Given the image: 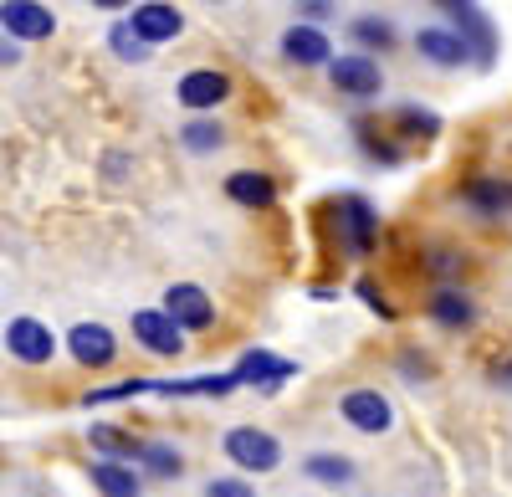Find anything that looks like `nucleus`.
I'll return each instance as SVG.
<instances>
[{"instance_id":"obj_4","label":"nucleus","mask_w":512,"mask_h":497,"mask_svg":"<svg viewBox=\"0 0 512 497\" xmlns=\"http://www.w3.org/2000/svg\"><path fill=\"white\" fill-rule=\"evenodd\" d=\"M338 416H344L354 431H364V436H379V431L395 426V405L384 400L379 390H349L344 400H338Z\"/></svg>"},{"instance_id":"obj_1","label":"nucleus","mask_w":512,"mask_h":497,"mask_svg":"<svg viewBox=\"0 0 512 497\" xmlns=\"http://www.w3.org/2000/svg\"><path fill=\"white\" fill-rule=\"evenodd\" d=\"M226 457L241 467V472H277L282 467V446H277V436L272 431H256V426H231L226 431Z\"/></svg>"},{"instance_id":"obj_25","label":"nucleus","mask_w":512,"mask_h":497,"mask_svg":"<svg viewBox=\"0 0 512 497\" xmlns=\"http://www.w3.org/2000/svg\"><path fill=\"white\" fill-rule=\"evenodd\" d=\"M349 31H354V41H364V47H395V26L379 21V16H359Z\"/></svg>"},{"instance_id":"obj_23","label":"nucleus","mask_w":512,"mask_h":497,"mask_svg":"<svg viewBox=\"0 0 512 497\" xmlns=\"http://www.w3.org/2000/svg\"><path fill=\"white\" fill-rule=\"evenodd\" d=\"M461 195L472 200L482 216H502L507 205H512V190H507V185H497V180H472V185H466Z\"/></svg>"},{"instance_id":"obj_20","label":"nucleus","mask_w":512,"mask_h":497,"mask_svg":"<svg viewBox=\"0 0 512 497\" xmlns=\"http://www.w3.org/2000/svg\"><path fill=\"white\" fill-rule=\"evenodd\" d=\"M431 318L446 323V328H466V323L477 318V308H472V298H461L456 287H441V293L431 298Z\"/></svg>"},{"instance_id":"obj_18","label":"nucleus","mask_w":512,"mask_h":497,"mask_svg":"<svg viewBox=\"0 0 512 497\" xmlns=\"http://www.w3.org/2000/svg\"><path fill=\"white\" fill-rule=\"evenodd\" d=\"M236 375H195V380H154V395H231Z\"/></svg>"},{"instance_id":"obj_17","label":"nucleus","mask_w":512,"mask_h":497,"mask_svg":"<svg viewBox=\"0 0 512 497\" xmlns=\"http://www.w3.org/2000/svg\"><path fill=\"white\" fill-rule=\"evenodd\" d=\"M456 16V31H461V41H466V47H472V57L487 67L492 62V47H497V41H492V26L472 11V6H461V11H451Z\"/></svg>"},{"instance_id":"obj_22","label":"nucleus","mask_w":512,"mask_h":497,"mask_svg":"<svg viewBox=\"0 0 512 497\" xmlns=\"http://www.w3.org/2000/svg\"><path fill=\"white\" fill-rule=\"evenodd\" d=\"M139 462H144L149 477H180V472H185V457H180L175 446H164V441H144Z\"/></svg>"},{"instance_id":"obj_29","label":"nucleus","mask_w":512,"mask_h":497,"mask_svg":"<svg viewBox=\"0 0 512 497\" xmlns=\"http://www.w3.org/2000/svg\"><path fill=\"white\" fill-rule=\"evenodd\" d=\"M400 123H410V129H420V134H436L441 129L436 113H420V108H400Z\"/></svg>"},{"instance_id":"obj_30","label":"nucleus","mask_w":512,"mask_h":497,"mask_svg":"<svg viewBox=\"0 0 512 497\" xmlns=\"http://www.w3.org/2000/svg\"><path fill=\"white\" fill-rule=\"evenodd\" d=\"M359 298H364V303H369L379 318H395V308H390V303H384V298L374 293V282H359Z\"/></svg>"},{"instance_id":"obj_31","label":"nucleus","mask_w":512,"mask_h":497,"mask_svg":"<svg viewBox=\"0 0 512 497\" xmlns=\"http://www.w3.org/2000/svg\"><path fill=\"white\" fill-rule=\"evenodd\" d=\"M297 11L308 21H323V16H333V0H297Z\"/></svg>"},{"instance_id":"obj_5","label":"nucleus","mask_w":512,"mask_h":497,"mask_svg":"<svg viewBox=\"0 0 512 497\" xmlns=\"http://www.w3.org/2000/svg\"><path fill=\"white\" fill-rule=\"evenodd\" d=\"M164 313L175 318L185 334H200V328L216 323V303H210V293L195 287V282H175V287H169V293H164Z\"/></svg>"},{"instance_id":"obj_2","label":"nucleus","mask_w":512,"mask_h":497,"mask_svg":"<svg viewBox=\"0 0 512 497\" xmlns=\"http://www.w3.org/2000/svg\"><path fill=\"white\" fill-rule=\"evenodd\" d=\"M328 77H333V88L344 93V98H379V93H384V72H379V62L364 57V52L333 57V62H328Z\"/></svg>"},{"instance_id":"obj_28","label":"nucleus","mask_w":512,"mask_h":497,"mask_svg":"<svg viewBox=\"0 0 512 497\" xmlns=\"http://www.w3.org/2000/svg\"><path fill=\"white\" fill-rule=\"evenodd\" d=\"M205 497H256V492H251V482H241V477H210V482H205Z\"/></svg>"},{"instance_id":"obj_12","label":"nucleus","mask_w":512,"mask_h":497,"mask_svg":"<svg viewBox=\"0 0 512 497\" xmlns=\"http://www.w3.org/2000/svg\"><path fill=\"white\" fill-rule=\"evenodd\" d=\"M415 52H420L425 62H436V67H461L466 57H472V47L461 41V31H446V26L415 31Z\"/></svg>"},{"instance_id":"obj_10","label":"nucleus","mask_w":512,"mask_h":497,"mask_svg":"<svg viewBox=\"0 0 512 497\" xmlns=\"http://www.w3.org/2000/svg\"><path fill=\"white\" fill-rule=\"evenodd\" d=\"M231 375H236L241 385H256V390H277L282 380L297 375V364H292V359H277V354H267V349H246Z\"/></svg>"},{"instance_id":"obj_27","label":"nucleus","mask_w":512,"mask_h":497,"mask_svg":"<svg viewBox=\"0 0 512 497\" xmlns=\"http://www.w3.org/2000/svg\"><path fill=\"white\" fill-rule=\"evenodd\" d=\"M108 41H113V52H118L123 62H144V57H149V41H144L134 26H113Z\"/></svg>"},{"instance_id":"obj_13","label":"nucleus","mask_w":512,"mask_h":497,"mask_svg":"<svg viewBox=\"0 0 512 497\" xmlns=\"http://www.w3.org/2000/svg\"><path fill=\"white\" fill-rule=\"evenodd\" d=\"M338 221H344V236H349V252L354 257H364L369 246H374V226H379V216H374V205L364 200V195H344L338 200Z\"/></svg>"},{"instance_id":"obj_33","label":"nucleus","mask_w":512,"mask_h":497,"mask_svg":"<svg viewBox=\"0 0 512 497\" xmlns=\"http://www.w3.org/2000/svg\"><path fill=\"white\" fill-rule=\"evenodd\" d=\"M93 6H103V11H123V6H134V0H93Z\"/></svg>"},{"instance_id":"obj_3","label":"nucleus","mask_w":512,"mask_h":497,"mask_svg":"<svg viewBox=\"0 0 512 497\" xmlns=\"http://www.w3.org/2000/svg\"><path fill=\"white\" fill-rule=\"evenodd\" d=\"M134 339L149 354H159V359H180L185 354V328L169 318L164 308H139L134 313Z\"/></svg>"},{"instance_id":"obj_15","label":"nucleus","mask_w":512,"mask_h":497,"mask_svg":"<svg viewBox=\"0 0 512 497\" xmlns=\"http://www.w3.org/2000/svg\"><path fill=\"white\" fill-rule=\"evenodd\" d=\"M93 487L103 492V497H139L144 492V477L128 467V462H93Z\"/></svg>"},{"instance_id":"obj_16","label":"nucleus","mask_w":512,"mask_h":497,"mask_svg":"<svg viewBox=\"0 0 512 497\" xmlns=\"http://www.w3.org/2000/svg\"><path fill=\"white\" fill-rule=\"evenodd\" d=\"M226 195H231L236 205H251V211H267V205L277 200V185H272L267 175H256V170H236V175L226 180Z\"/></svg>"},{"instance_id":"obj_8","label":"nucleus","mask_w":512,"mask_h":497,"mask_svg":"<svg viewBox=\"0 0 512 497\" xmlns=\"http://www.w3.org/2000/svg\"><path fill=\"white\" fill-rule=\"evenodd\" d=\"M67 354L82 364V369H108L113 354H118V339L108 334L103 323H77L67 334Z\"/></svg>"},{"instance_id":"obj_26","label":"nucleus","mask_w":512,"mask_h":497,"mask_svg":"<svg viewBox=\"0 0 512 497\" xmlns=\"http://www.w3.org/2000/svg\"><path fill=\"white\" fill-rule=\"evenodd\" d=\"M134 395H154V380H123V385H108V390H88L82 405H108V400H134Z\"/></svg>"},{"instance_id":"obj_9","label":"nucleus","mask_w":512,"mask_h":497,"mask_svg":"<svg viewBox=\"0 0 512 497\" xmlns=\"http://www.w3.org/2000/svg\"><path fill=\"white\" fill-rule=\"evenodd\" d=\"M0 26L16 41H41V36L57 31V16L47 6H36V0H6V6H0Z\"/></svg>"},{"instance_id":"obj_6","label":"nucleus","mask_w":512,"mask_h":497,"mask_svg":"<svg viewBox=\"0 0 512 497\" xmlns=\"http://www.w3.org/2000/svg\"><path fill=\"white\" fill-rule=\"evenodd\" d=\"M6 349H11V359H21V364H52L57 334H52L47 323H36V318H11V323H6Z\"/></svg>"},{"instance_id":"obj_14","label":"nucleus","mask_w":512,"mask_h":497,"mask_svg":"<svg viewBox=\"0 0 512 497\" xmlns=\"http://www.w3.org/2000/svg\"><path fill=\"white\" fill-rule=\"evenodd\" d=\"M328 52H333V41L318 26H287V36H282V57L297 67H323Z\"/></svg>"},{"instance_id":"obj_34","label":"nucleus","mask_w":512,"mask_h":497,"mask_svg":"<svg viewBox=\"0 0 512 497\" xmlns=\"http://www.w3.org/2000/svg\"><path fill=\"white\" fill-rule=\"evenodd\" d=\"M492 380H497V385H512V364H507V369H492Z\"/></svg>"},{"instance_id":"obj_7","label":"nucleus","mask_w":512,"mask_h":497,"mask_svg":"<svg viewBox=\"0 0 512 497\" xmlns=\"http://www.w3.org/2000/svg\"><path fill=\"white\" fill-rule=\"evenodd\" d=\"M175 98H180L185 108L205 113V108H216V103H226V98H231V77H226V72H216V67H195V72H185V77H180Z\"/></svg>"},{"instance_id":"obj_21","label":"nucleus","mask_w":512,"mask_h":497,"mask_svg":"<svg viewBox=\"0 0 512 497\" xmlns=\"http://www.w3.org/2000/svg\"><path fill=\"white\" fill-rule=\"evenodd\" d=\"M93 446L103 451L108 462H139V451H144V441H134L118 426H93Z\"/></svg>"},{"instance_id":"obj_32","label":"nucleus","mask_w":512,"mask_h":497,"mask_svg":"<svg viewBox=\"0 0 512 497\" xmlns=\"http://www.w3.org/2000/svg\"><path fill=\"white\" fill-rule=\"evenodd\" d=\"M405 375H431V364H425L420 354H405Z\"/></svg>"},{"instance_id":"obj_19","label":"nucleus","mask_w":512,"mask_h":497,"mask_svg":"<svg viewBox=\"0 0 512 497\" xmlns=\"http://www.w3.org/2000/svg\"><path fill=\"white\" fill-rule=\"evenodd\" d=\"M303 472L323 487H349L354 482V462L349 457H338V451H313V457L303 462Z\"/></svg>"},{"instance_id":"obj_24","label":"nucleus","mask_w":512,"mask_h":497,"mask_svg":"<svg viewBox=\"0 0 512 497\" xmlns=\"http://www.w3.org/2000/svg\"><path fill=\"white\" fill-rule=\"evenodd\" d=\"M221 123H205V118H195V123H185L180 129V144L185 149H195V154H210V149H221Z\"/></svg>"},{"instance_id":"obj_11","label":"nucleus","mask_w":512,"mask_h":497,"mask_svg":"<svg viewBox=\"0 0 512 497\" xmlns=\"http://www.w3.org/2000/svg\"><path fill=\"white\" fill-rule=\"evenodd\" d=\"M128 26H134L149 47H159V41H175L185 31V16L169 6V0H144V6H134V21Z\"/></svg>"}]
</instances>
